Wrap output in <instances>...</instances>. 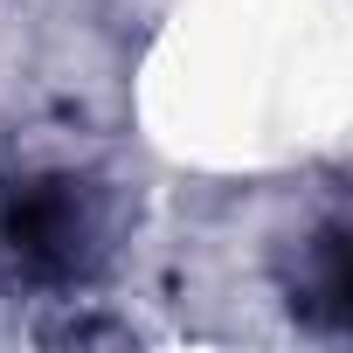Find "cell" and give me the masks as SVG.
Masks as SVG:
<instances>
[{
  "label": "cell",
  "instance_id": "1",
  "mask_svg": "<svg viewBox=\"0 0 353 353\" xmlns=\"http://www.w3.org/2000/svg\"><path fill=\"white\" fill-rule=\"evenodd\" d=\"M111 208L77 166H28L0 188V256L35 291H83L104 270Z\"/></svg>",
  "mask_w": 353,
  "mask_h": 353
},
{
  "label": "cell",
  "instance_id": "2",
  "mask_svg": "<svg viewBox=\"0 0 353 353\" xmlns=\"http://www.w3.org/2000/svg\"><path fill=\"white\" fill-rule=\"evenodd\" d=\"M284 305L305 332L339 339L353 325V236L346 222H319L291 256H284Z\"/></svg>",
  "mask_w": 353,
  "mask_h": 353
}]
</instances>
